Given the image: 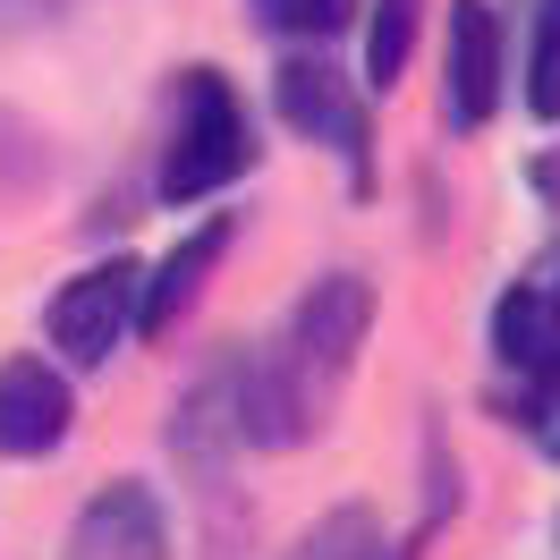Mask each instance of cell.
<instances>
[{"instance_id":"cell-11","label":"cell","mask_w":560,"mask_h":560,"mask_svg":"<svg viewBox=\"0 0 560 560\" xmlns=\"http://www.w3.org/2000/svg\"><path fill=\"white\" fill-rule=\"evenodd\" d=\"M417 18H424V0H374V18H365V85L374 94L399 85L408 51H417Z\"/></svg>"},{"instance_id":"cell-1","label":"cell","mask_w":560,"mask_h":560,"mask_svg":"<svg viewBox=\"0 0 560 560\" xmlns=\"http://www.w3.org/2000/svg\"><path fill=\"white\" fill-rule=\"evenodd\" d=\"M246 162H255V128H246V103L230 94V77L187 69L178 77V128L162 153V205H205Z\"/></svg>"},{"instance_id":"cell-12","label":"cell","mask_w":560,"mask_h":560,"mask_svg":"<svg viewBox=\"0 0 560 560\" xmlns=\"http://www.w3.org/2000/svg\"><path fill=\"white\" fill-rule=\"evenodd\" d=\"M526 110L560 119V0L535 9V35H526Z\"/></svg>"},{"instance_id":"cell-3","label":"cell","mask_w":560,"mask_h":560,"mask_svg":"<svg viewBox=\"0 0 560 560\" xmlns=\"http://www.w3.org/2000/svg\"><path fill=\"white\" fill-rule=\"evenodd\" d=\"M128 331H137V264H119V255L94 264V272H77L51 298V349L69 365H110Z\"/></svg>"},{"instance_id":"cell-7","label":"cell","mask_w":560,"mask_h":560,"mask_svg":"<svg viewBox=\"0 0 560 560\" xmlns=\"http://www.w3.org/2000/svg\"><path fill=\"white\" fill-rule=\"evenodd\" d=\"M69 424L77 399L43 357H0V458H51Z\"/></svg>"},{"instance_id":"cell-4","label":"cell","mask_w":560,"mask_h":560,"mask_svg":"<svg viewBox=\"0 0 560 560\" xmlns=\"http://www.w3.org/2000/svg\"><path fill=\"white\" fill-rule=\"evenodd\" d=\"M501 110V18L492 0H451V35H442V119L458 137H476Z\"/></svg>"},{"instance_id":"cell-6","label":"cell","mask_w":560,"mask_h":560,"mask_svg":"<svg viewBox=\"0 0 560 560\" xmlns=\"http://www.w3.org/2000/svg\"><path fill=\"white\" fill-rule=\"evenodd\" d=\"M272 94H280V119H289L298 137L331 144V153L365 178V103L349 94V77L331 69V60H289Z\"/></svg>"},{"instance_id":"cell-10","label":"cell","mask_w":560,"mask_h":560,"mask_svg":"<svg viewBox=\"0 0 560 560\" xmlns=\"http://www.w3.org/2000/svg\"><path fill=\"white\" fill-rule=\"evenodd\" d=\"M289 560H399V552H390L383 518H374L365 501H349V510H323V518L289 544Z\"/></svg>"},{"instance_id":"cell-5","label":"cell","mask_w":560,"mask_h":560,"mask_svg":"<svg viewBox=\"0 0 560 560\" xmlns=\"http://www.w3.org/2000/svg\"><path fill=\"white\" fill-rule=\"evenodd\" d=\"M60 560H171V518H162V492L119 476L77 510Z\"/></svg>"},{"instance_id":"cell-13","label":"cell","mask_w":560,"mask_h":560,"mask_svg":"<svg viewBox=\"0 0 560 560\" xmlns=\"http://www.w3.org/2000/svg\"><path fill=\"white\" fill-rule=\"evenodd\" d=\"M255 18H264L272 35H331V26L349 18V0H255Z\"/></svg>"},{"instance_id":"cell-8","label":"cell","mask_w":560,"mask_h":560,"mask_svg":"<svg viewBox=\"0 0 560 560\" xmlns=\"http://www.w3.org/2000/svg\"><path fill=\"white\" fill-rule=\"evenodd\" d=\"M230 238H238V221H230V212H212V221H196V230H187V238L153 264V280L137 272V331H153V340H162V331H171V323L205 298V280H212V264L230 255Z\"/></svg>"},{"instance_id":"cell-9","label":"cell","mask_w":560,"mask_h":560,"mask_svg":"<svg viewBox=\"0 0 560 560\" xmlns=\"http://www.w3.org/2000/svg\"><path fill=\"white\" fill-rule=\"evenodd\" d=\"M492 357L518 383H544L560 365V289H544V280L501 289V306H492Z\"/></svg>"},{"instance_id":"cell-14","label":"cell","mask_w":560,"mask_h":560,"mask_svg":"<svg viewBox=\"0 0 560 560\" xmlns=\"http://www.w3.org/2000/svg\"><path fill=\"white\" fill-rule=\"evenodd\" d=\"M518 424L544 442V458L560 467V365L544 374V383H526V417H518Z\"/></svg>"},{"instance_id":"cell-2","label":"cell","mask_w":560,"mask_h":560,"mask_svg":"<svg viewBox=\"0 0 560 560\" xmlns=\"http://www.w3.org/2000/svg\"><path fill=\"white\" fill-rule=\"evenodd\" d=\"M365 331H374V280H365V272H323L315 289L298 298L280 357L298 365V383H306V390H331L357 365Z\"/></svg>"}]
</instances>
